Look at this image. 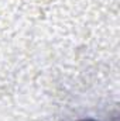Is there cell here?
Here are the masks:
<instances>
[{"instance_id":"1","label":"cell","mask_w":120,"mask_h":121,"mask_svg":"<svg viewBox=\"0 0 120 121\" xmlns=\"http://www.w3.org/2000/svg\"><path fill=\"white\" fill-rule=\"evenodd\" d=\"M79 121H97V120H93V118H85V120H79Z\"/></svg>"}]
</instances>
